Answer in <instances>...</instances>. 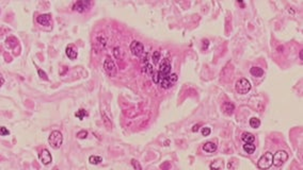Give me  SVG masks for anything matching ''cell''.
<instances>
[{"label": "cell", "mask_w": 303, "mask_h": 170, "mask_svg": "<svg viewBox=\"0 0 303 170\" xmlns=\"http://www.w3.org/2000/svg\"><path fill=\"white\" fill-rule=\"evenodd\" d=\"M48 142L54 149H59L61 147L62 142H63V136H62L61 132L59 131H52L48 137Z\"/></svg>", "instance_id": "cell-1"}, {"label": "cell", "mask_w": 303, "mask_h": 170, "mask_svg": "<svg viewBox=\"0 0 303 170\" xmlns=\"http://www.w3.org/2000/svg\"><path fill=\"white\" fill-rule=\"evenodd\" d=\"M235 88H236V91L238 94L245 95L250 92V89H251V83H250V81L248 79H244V78L239 79L238 81L236 82V84H235Z\"/></svg>", "instance_id": "cell-2"}, {"label": "cell", "mask_w": 303, "mask_h": 170, "mask_svg": "<svg viewBox=\"0 0 303 170\" xmlns=\"http://www.w3.org/2000/svg\"><path fill=\"white\" fill-rule=\"evenodd\" d=\"M272 159H273V154L271 152H266L262 157L259 159V161L257 162V167L259 169H268L271 167L272 165Z\"/></svg>", "instance_id": "cell-3"}, {"label": "cell", "mask_w": 303, "mask_h": 170, "mask_svg": "<svg viewBox=\"0 0 303 170\" xmlns=\"http://www.w3.org/2000/svg\"><path fill=\"white\" fill-rule=\"evenodd\" d=\"M288 159V153L286 151L280 150L273 155V159H272V165H274L275 167H281L285 162Z\"/></svg>", "instance_id": "cell-4"}, {"label": "cell", "mask_w": 303, "mask_h": 170, "mask_svg": "<svg viewBox=\"0 0 303 170\" xmlns=\"http://www.w3.org/2000/svg\"><path fill=\"white\" fill-rule=\"evenodd\" d=\"M170 74H171V64H170V62L166 59L161 62V64H160V68L158 70L159 82H160V80L169 77Z\"/></svg>", "instance_id": "cell-5"}, {"label": "cell", "mask_w": 303, "mask_h": 170, "mask_svg": "<svg viewBox=\"0 0 303 170\" xmlns=\"http://www.w3.org/2000/svg\"><path fill=\"white\" fill-rule=\"evenodd\" d=\"M104 69L110 77H114L116 74V64H114L113 60H112L111 57L108 56L106 60H105Z\"/></svg>", "instance_id": "cell-6"}, {"label": "cell", "mask_w": 303, "mask_h": 170, "mask_svg": "<svg viewBox=\"0 0 303 170\" xmlns=\"http://www.w3.org/2000/svg\"><path fill=\"white\" fill-rule=\"evenodd\" d=\"M130 51L134 56H140L143 54L144 52V46L142 42H138V41H134L130 44Z\"/></svg>", "instance_id": "cell-7"}, {"label": "cell", "mask_w": 303, "mask_h": 170, "mask_svg": "<svg viewBox=\"0 0 303 170\" xmlns=\"http://www.w3.org/2000/svg\"><path fill=\"white\" fill-rule=\"evenodd\" d=\"M36 21L39 22L41 26L44 27H50L52 25V19L50 14H42L36 17Z\"/></svg>", "instance_id": "cell-8"}, {"label": "cell", "mask_w": 303, "mask_h": 170, "mask_svg": "<svg viewBox=\"0 0 303 170\" xmlns=\"http://www.w3.org/2000/svg\"><path fill=\"white\" fill-rule=\"evenodd\" d=\"M39 159H41V162L44 165H49L52 162L51 154L49 153V151H48V150H46V149L42 150L41 153L39 154Z\"/></svg>", "instance_id": "cell-9"}, {"label": "cell", "mask_w": 303, "mask_h": 170, "mask_svg": "<svg viewBox=\"0 0 303 170\" xmlns=\"http://www.w3.org/2000/svg\"><path fill=\"white\" fill-rule=\"evenodd\" d=\"M90 6H91V2H89V1H77L76 3L73 6V10H76V11L82 13V12H86L90 7Z\"/></svg>", "instance_id": "cell-10"}, {"label": "cell", "mask_w": 303, "mask_h": 170, "mask_svg": "<svg viewBox=\"0 0 303 170\" xmlns=\"http://www.w3.org/2000/svg\"><path fill=\"white\" fill-rule=\"evenodd\" d=\"M65 52H66V56L69 60H75L77 57V56H78V52H77L76 47L72 46V45H69V46L66 47Z\"/></svg>", "instance_id": "cell-11"}, {"label": "cell", "mask_w": 303, "mask_h": 170, "mask_svg": "<svg viewBox=\"0 0 303 170\" xmlns=\"http://www.w3.org/2000/svg\"><path fill=\"white\" fill-rule=\"evenodd\" d=\"M203 150L205 152H207V153H212V152H215L217 150V145L215 142L207 141L206 144L203 145Z\"/></svg>", "instance_id": "cell-12"}, {"label": "cell", "mask_w": 303, "mask_h": 170, "mask_svg": "<svg viewBox=\"0 0 303 170\" xmlns=\"http://www.w3.org/2000/svg\"><path fill=\"white\" fill-rule=\"evenodd\" d=\"M222 110H223L224 114L226 115H232L233 112L235 110V106L232 102H224L223 105H222Z\"/></svg>", "instance_id": "cell-13"}, {"label": "cell", "mask_w": 303, "mask_h": 170, "mask_svg": "<svg viewBox=\"0 0 303 170\" xmlns=\"http://www.w3.org/2000/svg\"><path fill=\"white\" fill-rule=\"evenodd\" d=\"M250 74H251L252 76L256 77V78H260V77L264 76V70H263V68H260V67L255 66L250 69Z\"/></svg>", "instance_id": "cell-14"}, {"label": "cell", "mask_w": 303, "mask_h": 170, "mask_svg": "<svg viewBox=\"0 0 303 170\" xmlns=\"http://www.w3.org/2000/svg\"><path fill=\"white\" fill-rule=\"evenodd\" d=\"M244 150L245 151V153L248 154H253L256 150V147L253 142H244Z\"/></svg>", "instance_id": "cell-15"}, {"label": "cell", "mask_w": 303, "mask_h": 170, "mask_svg": "<svg viewBox=\"0 0 303 170\" xmlns=\"http://www.w3.org/2000/svg\"><path fill=\"white\" fill-rule=\"evenodd\" d=\"M241 139H242V141H244V142H254L255 137H254V135L252 133H250V132H244V133L241 134Z\"/></svg>", "instance_id": "cell-16"}, {"label": "cell", "mask_w": 303, "mask_h": 170, "mask_svg": "<svg viewBox=\"0 0 303 170\" xmlns=\"http://www.w3.org/2000/svg\"><path fill=\"white\" fill-rule=\"evenodd\" d=\"M89 162L92 165H98L102 162V157L98 155H91L89 157Z\"/></svg>", "instance_id": "cell-17"}, {"label": "cell", "mask_w": 303, "mask_h": 170, "mask_svg": "<svg viewBox=\"0 0 303 170\" xmlns=\"http://www.w3.org/2000/svg\"><path fill=\"white\" fill-rule=\"evenodd\" d=\"M249 123H250V126H251V128H253V129H257V128H259V126H260V120L258 118H255V117H253V118L250 119Z\"/></svg>", "instance_id": "cell-18"}, {"label": "cell", "mask_w": 303, "mask_h": 170, "mask_svg": "<svg viewBox=\"0 0 303 170\" xmlns=\"http://www.w3.org/2000/svg\"><path fill=\"white\" fill-rule=\"evenodd\" d=\"M75 116H76L78 119H80V120H82L84 117L88 116V113H87V111H84V110L81 109V110H79V111H77L76 113H75Z\"/></svg>", "instance_id": "cell-19"}, {"label": "cell", "mask_w": 303, "mask_h": 170, "mask_svg": "<svg viewBox=\"0 0 303 170\" xmlns=\"http://www.w3.org/2000/svg\"><path fill=\"white\" fill-rule=\"evenodd\" d=\"M152 59H153V62H154L155 64H157L159 62V60H160V51H154V53H153V56H152Z\"/></svg>", "instance_id": "cell-20"}, {"label": "cell", "mask_w": 303, "mask_h": 170, "mask_svg": "<svg viewBox=\"0 0 303 170\" xmlns=\"http://www.w3.org/2000/svg\"><path fill=\"white\" fill-rule=\"evenodd\" d=\"M142 70H143L144 72H147V74H151V76H152L153 74H154V69H153V66H152L151 64H146L144 66V68L142 69Z\"/></svg>", "instance_id": "cell-21"}, {"label": "cell", "mask_w": 303, "mask_h": 170, "mask_svg": "<svg viewBox=\"0 0 303 170\" xmlns=\"http://www.w3.org/2000/svg\"><path fill=\"white\" fill-rule=\"evenodd\" d=\"M87 136H88V132L86 131V130H82V131H79L78 133H77V137L80 138V139L87 138Z\"/></svg>", "instance_id": "cell-22"}, {"label": "cell", "mask_w": 303, "mask_h": 170, "mask_svg": "<svg viewBox=\"0 0 303 170\" xmlns=\"http://www.w3.org/2000/svg\"><path fill=\"white\" fill-rule=\"evenodd\" d=\"M169 79H170V81H171V83L174 85L177 82V79H178V77H177L176 74H170Z\"/></svg>", "instance_id": "cell-23"}, {"label": "cell", "mask_w": 303, "mask_h": 170, "mask_svg": "<svg viewBox=\"0 0 303 170\" xmlns=\"http://www.w3.org/2000/svg\"><path fill=\"white\" fill-rule=\"evenodd\" d=\"M131 165L134 168H136L138 170H141V166H140V164L138 163V161H136V159H131Z\"/></svg>", "instance_id": "cell-24"}, {"label": "cell", "mask_w": 303, "mask_h": 170, "mask_svg": "<svg viewBox=\"0 0 303 170\" xmlns=\"http://www.w3.org/2000/svg\"><path fill=\"white\" fill-rule=\"evenodd\" d=\"M210 128H203V130H202V134H203V136H208V135L210 134Z\"/></svg>", "instance_id": "cell-25"}, {"label": "cell", "mask_w": 303, "mask_h": 170, "mask_svg": "<svg viewBox=\"0 0 303 170\" xmlns=\"http://www.w3.org/2000/svg\"><path fill=\"white\" fill-rule=\"evenodd\" d=\"M37 72H39V76L41 77L42 79H44V80H48V78H47V74H45V72L43 70H41V69H37Z\"/></svg>", "instance_id": "cell-26"}, {"label": "cell", "mask_w": 303, "mask_h": 170, "mask_svg": "<svg viewBox=\"0 0 303 170\" xmlns=\"http://www.w3.org/2000/svg\"><path fill=\"white\" fill-rule=\"evenodd\" d=\"M10 134V131L7 129L6 127H1V135L2 136H7V135Z\"/></svg>", "instance_id": "cell-27"}, {"label": "cell", "mask_w": 303, "mask_h": 170, "mask_svg": "<svg viewBox=\"0 0 303 170\" xmlns=\"http://www.w3.org/2000/svg\"><path fill=\"white\" fill-rule=\"evenodd\" d=\"M119 51H120V49L119 48H114V56H116V59H119L120 56H119Z\"/></svg>", "instance_id": "cell-28"}, {"label": "cell", "mask_w": 303, "mask_h": 170, "mask_svg": "<svg viewBox=\"0 0 303 170\" xmlns=\"http://www.w3.org/2000/svg\"><path fill=\"white\" fill-rule=\"evenodd\" d=\"M197 130H199V124H195V126L192 127V131L193 132H197Z\"/></svg>", "instance_id": "cell-29"}, {"label": "cell", "mask_w": 303, "mask_h": 170, "mask_svg": "<svg viewBox=\"0 0 303 170\" xmlns=\"http://www.w3.org/2000/svg\"><path fill=\"white\" fill-rule=\"evenodd\" d=\"M204 42H205V46H204V49H206L207 47H208V44H209V42L207 41V39H204Z\"/></svg>", "instance_id": "cell-30"}, {"label": "cell", "mask_w": 303, "mask_h": 170, "mask_svg": "<svg viewBox=\"0 0 303 170\" xmlns=\"http://www.w3.org/2000/svg\"><path fill=\"white\" fill-rule=\"evenodd\" d=\"M300 60H302V51H300Z\"/></svg>", "instance_id": "cell-31"}]
</instances>
